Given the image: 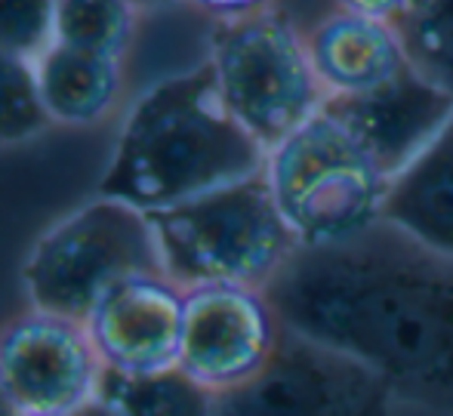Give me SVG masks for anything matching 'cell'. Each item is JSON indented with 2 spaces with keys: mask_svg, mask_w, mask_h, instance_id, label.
<instances>
[{
  "mask_svg": "<svg viewBox=\"0 0 453 416\" xmlns=\"http://www.w3.org/2000/svg\"><path fill=\"white\" fill-rule=\"evenodd\" d=\"M340 10L346 12H358V16L370 19H382V22H395L398 25L404 16H411L417 10L419 0H336Z\"/></svg>",
  "mask_w": 453,
  "mask_h": 416,
  "instance_id": "cell-21",
  "label": "cell"
},
{
  "mask_svg": "<svg viewBox=\"0 0 453 416\" xmlns=\"http://www.w3.org/2000/svg\"><path fill=\"white\" fill-rule=\"evenodd\" d=\"M164 272L149 213L96 195L37 238L22 268L31 309L87 321L120 281Z\"/></svg>",
  "mask_w": 453,
  "mask_h": 416,
  "instance_id": "cell-5",
  "label": "cell"
},
{
  "mask_svg": "<svg viewBox=\"0 0 453 416\" xmlns=\"http://www.w3.org/2000/svg\"><path fill=\"white\" fill-rule=\"evenodd\" d=\"M105 376L87 321L28 309L0 330V392L25 413L81 416Z\"/></svg>",
  "mask_w": 453,
  "mask_h": 416,
  "instance_id": "cell-8",
  "label": "cell"
},
{
  "mask_svg": "<svg viewBox=\"0 0 453 416\" xmlns=\"http://www.w3.org/2000/svg\"><path fill=\"white\" fill-rule=\"evenodd\" d=\"M81 416H120V413H114L111 407L105 404V401H96V404H93V407H87V411L81 413Z\"/></svg>",
  "mask_w": 453,
  "mask_h": 416,
  "instance_id": "cell-23",
  "label": "cell"
},
{
  "mask_svg": "<svg viewBox=\"0 0 453 416\" xmlns=\"http://www.w3.org/2000/svg\"><path fill=\"white\" fill-rule=\"evenodd\" d=\"M370 241L299 247L265 293L287 330L355 358L395 401L453 416V262Z\"/></svg>",
  "mask_w": 453,
  "mask_h": 416,
  "instance_id": "cell-1",
  "label": "cell"
},
{
  "mask_svg": "<svg viewBox=\"0 0 453 416\" xmlns=\"http://www.w3.org/2000/svg\"><path fill=\"white\" fill-rule=\"evenodd\" d=\"M382 226L426 253L453 262V118L388 179Z\"/></svg>",
  "mask_w": 453,
  "mask_h": 416,
  "instance_id": "cell-13",
  "label": "cell"
},
{
  "mask_svg": "<svg viewBox=\"0 0 453 416\" xmlns=\"http://www.w3.org/2000/svg\"><path fill=\"white\" fill-rule=\"evenodd\" d=\"M305 47L327 99L373 93L411 65L398 25L346 10L321 19Z\"/></svg>",
  "mask_w": 453,
  "mask_h": 416,
  "instance_id": "cell-12",
  "label": "cell"
},
{
  "mask_svg": "<svg viewBox=\"0 0 453 416\" xmlns=\"http://www.w3.org/2000/svg\"><path fill=\"white\" fill-rule=\"evenodd\" d=\"M185 287L164 272L120 281L87 318L108 374L151 376L180 367Z\"/></svg>",
  "mask_w": 453,
  "mask_h": 416,
  "instance_id": "cell-10",
  "label": "cell"
},
{
  "mask_svg": "<svg viewBox=\"0 0 453 416\" xmlns=\"http://www.w3.org/2000/svg\"><path fill=\"white\" fill-rule=\"evenodd\" d=\"M197 12L216 19V22H234V19L257 16V12L269 10L272 0H185Z\"/></svg>",
  "mask_w": 453,
  "mask_h": 416,
  "instance_id": "cell-20",
  "label": "cell"
},
{
  "mask_svg": "<svg viewBox=\"0 0 453 416\" xmlns=\"http://www.w3.org/2000/svg\"><path fill=\"white\" fill-rule=\"evenodd\" d=\"M0 416H35V413H25L22 407H16L4 392H0Z\"/></svg>",
  "mask_w": 453,
  "mask_h": 416,
  "instance_id": "cell-22",
  "label": "cell"
},
{
  "mask_svg": "<svg viewBox=\"0 0 453 416\" xmlns=\"http://www.w3.org/2000/svg\"><path fill=\"white\" fill-rule=\"evenodd\" d=\"M398 28L407 62L453 102V0H419Z\"/></svg>",
  "mask_w": 453,
  "mask_h": 416,
  "instance_id": "cell-18",
  "label": "cell"
},
{
  "mask_svg": "<svg viewBox=\"0 0 453 416\" xmlns=\"http://www.w3.org/2000/svg\"><path fill=\"white\" fill-rule=\"evenodd\" d=\"M263 170L265 149L228 114L203 62L133 102L99 195L157 213Z\"/></svg>",
  "mask_w": 453,
  "mask_h": 416,
  "instance_id": "cell-2",
  "label": "cell"
},
{
  "mask_svg": "<svg viewBox=\"0 0 453 416\" xmlns=\"http://www.w3.org/2000/svg\"><path fill=\"white\" fill-rule=\"evenodd\" d=\"M142 6L133 0H56L53 43L127 59Z\"/></svg>",
  "mask_w": 453,
  "mask_h": 416,
  "instance_id": "cell-15",
  "label": "cell"
},
{
  "mask_svg": "<svg viewBox=\"0 0 453 416\" xmlns=\"http://www.w3.org/2000/svg\"><path fill=\"white\" fill-rule=\"evenodd\" d=\"M41 99L53 127H96L108 120L124 96V59L50 43L35 59Z\"/></svg>",
  "mask_w": 453,
  "mask_h": 416,
  "instance_id": "cell-14",
  "label": "cell"
},
{
  "mask_svg": "<svg viewBox=\"0 0 453 416\" xmlns=\"http://www.w3.org/2000/svg\"><path fill=\"white\" fill-rule=\"evenodd\" d=\"M228 114L257 139L265 155L324 108L305 35L280 12L216 22L207 56Z\"/></svg>",
  "mask_w": 453,
  "mask_h": 416,
  "instance_id": "cell-6",
  "label": "cell"
},
{
  "mask_svg": "<svg viewBox=\"0 0 453 416\" xmlns=\"http://www.w3.org/2000/svg\"><path fill=\"white\" fill-rule=\"evenodd\" d=\"M99 401L120 416H213L216 395L173 367L151 376L108 374Z\"/></svg>",
  "mask_w": 453,
  "mask_h": 416,
  "instance_id": "cell-16",
  "label": "cell"
},
{
  "mask_svg": "<svg viewBox=\"0 0 453 416\" xmlns=\"http://www.w3.org/2000/svg\"><path fill=\"white\" fill-rule=\"evenodd\" d=\"M263 173L303 250L352 244L382 226L388 173L327 108L274 145Z\"/></svg>",
  "mask_w": 453,
  "mask_h": 416,
  "instance_id": "cell-3",
  "label": "cell"
},
{
  "mask_svg": "<svg viewBox=\"0 0 453 416\" xmlns=\"http://www.w3.org/2000/svg\"><path fill=\"white\" fill-rule=\"evenodd\" d=\"M50 127L35 59L0 47V149L31 143Z\"/></svg>",
  "mask_w": 453,
  "mask_h": 416,
  "instance_id": "cell-17",
  "label": "cell"
},
{
  "mask_svg": "<svg viewBox=\"0 0 453 416\" xmlns=\"http://www.w3.org/2000/svg\"><path fill=\"white\" fill-rule=\"evenodd\" d=\"M284 330L265 287L210 284L185 290L180 370L210 395L234 392L269 367Z\"/></svg>",
  "mask_w": 453,
  "mask_h": 416,
  "instance_id": "cell-9",
  "label": "cell"
},
{
  "mask_svg": "<svg viewBox=\"0 0 453 416\" xmlns=\"http://www.w3.org/2000/svg\"><path fill=\"white\" fill-rule=\"evenodd\" d=\"M395 404L373 370L284 330L269 367L247 386L216 395L213 416H392Z\"/></svg>",
  "mask_w": 453,
  "mask_h": 416,
  "instance_id": "cell-7",
  "label": "cell"
},
{
  "mask_svg": "<svg viewBox=\"0 0 453 416\" xmlns=\"http://www.w3.org/2000/svg\"><path fill=\"white\" fill-rule=\"evenodd\" d=\"M136 6H142V10H149V6H161V4H167V0H133Z\"/></svg>",
  "mask_w": 453,
  "mask_h": 416,
  "instance_id": "cell-24",
  "label": "cell"
},
{
  "mask_svg": "<svg viewBox=\"0 0 453 416\" xmlns=\"http://www.w3.org/2000/svg\"><path fill=\"white\" fill-rule=\"evenodd\" d=\"M161 268L185 290L210 284L269 287L299 244L265 173L149 213Z\"/></svg>",
  "mask_w": 453,
  "mask_h": 416,
  "instance_id": "cell-4",
  "label": "cell"
},
{
  "mask_svg": "<svg viewBox=\"0 0 453 416\" xmlns=\"http://www.w3.org/2000/svg\"><path fill=\"white\" fill-rule=\"evenodd\" d=\"M324 108L373 151L388 179L411 164L453 118L450 96L426 81L413 65L373 93L327 99Z\"/></svg>",
  "mask_w": 453,
  "mask_h": 416,
  "instance_id": "cell-11",
  "label": "cell"
},
{
  "mask_svg": "<svg viewBox=\"0 0 453 416\" xmlns=\"http://www.w3.org/2000/svg\"><path fill=\"white\" fill-rule=\"evenodd\" d=\"M56 0H0V47L37 56L53 43Z\"/></svg>",
  "mask_w": 453,
  "mask_h": 416,
  "instance_id": "cell-19",
  "label": "cell"
}]
</instances>
